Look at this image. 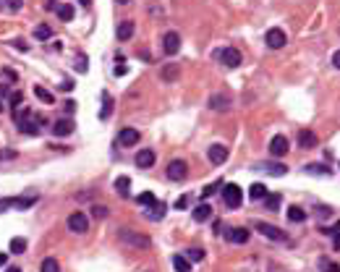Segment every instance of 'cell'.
<instances>
[{
  "label": "cell",
  "mask_w": 340,
  "mask_h": 272,
  "mask_svg": "<svg viewBox=\"0 0 340 272\" xmlns=\"http://www.w3.org/2000/svg\"><path fill=\"white\" fill-rule=\"evenodd\" d=\"M45 8H48V11H58V0H45Z\"/></svg>",
  "instance_id": "f6af8a7d"
},
{
  "label": "cell",
  "mask_w": 340,
  "mask_h": 272,
  "mask_svg": "<svg viewBox=\"0 0 340 272\" xmlns=\"http://www.w3.org/2000/svg\"><path fill=\"white\" fill-rule=\"evenodd\" d=\"M220 189H223V180H212L209 186H204L202 191H199V196H202V199H209V196H215Z\"/></svg>",
  "instance_id": "d4e9b609"
},
{
  "label": "cell",
  "mask_w": 340,
  "mask_h": 272,
  "mask_svg": "<svg viewBox=\"0 0 340 272\" xmlns=\"http://www.w3.org/2000/svg\"><path fill=\"white\" fill-rule=\"evenodd\" d=\"M6 272H21V269H19V267H8Z\"/></svg>",
  "instance_id": "9f6ffc18"
},
{
  "label": "cell",
  "mask_w": 340,
  "mask_h": 272,
  "mask_svg": "<svg viewBox=\"0 0 340 272\" xmlns=\"http://www.w3.org/2000/svg\"><path fill=\"white\" fill-rule=\"evenodd\" d=\"M154 160H157V157H154V152H152V149H139V152H136V157H134L136 168H142V170L152 168V165H154Z\"/></svg>",
  "instance_id": "4fadbf2b"
},
{
  "label": "cell",
  "mask_w": 340,
  "mask_h": 272,
  "mask_svg": "<svg viewBox=\"0 0 340 272\" xmlns=\"http://www.w3.org/2000/svg\"><path fill=\"white\" fill-rule=\"evenodd\" d=\"M79 3H81V6H89V3H92V0H79Z\"/></svg>",
  "instance_id": "6f0895ef"
},
{
  "label": "cell",
  "mask_w": 340,
  "mask_h": 272,
  "mask_svg": "<svg viewBox=\"0 0 340 272\" xmlns=\"http://www.w3.org/2000/svg\"><path fill=\"white\" fill-rule=\"evenodd\" d=\"M220 60H223V66L225 68H238L241 66V53L236 50V48H225V50H218L215 53Z\"/></svg>",
  "instance_id": "ba28073f"
},
{
  "label": "cell",
  "mask_w": 340,
  "mask_h": 272,
  "mask_svg": "<svg viewBox=\"0 0 340 272\" xmlns=\"http://www.w3.org/2000/svg\"><path fill=\"white\" fill-rule=\"evenodd\" d=\"M63 108H66V113H68V115H71V113H73V110H76V102H73V100H68V102H66V105H63Z\"/></svg>",
  "instance_id": "7dc6e473"
},
{
  "label": "cell",
  "mask_w": 340,
  "mask_h": 272,
  "mask_svg": "<svg viewBox=\"0 0 340 272\" xmlns=\"http://www.w3.org/2000/svg\"><path fill=\"white\" fill-rule=\"evenodd\" d=\"M118 142H120L123 147H136L139 142H142V133H139L136 128H120Z\"/></svg>",
  "instance_id": "8fae6325"
},
{
  "label": "cell",
  "mask_w": 340,
  "mask_h": 272,
  "mask_svg": "<svg viewBox=\"0 0 340 272\" xmlns=\"http://www.w3.org/2000/svg\"><path fill=\"white\" fill-rule=\"evenodd\" d=\"M209 108L218 110V113H225L230 108V95H212L209 97Z\"/></svg>",
  "instance_id": "e0dca14e"
},
{
  "label": "cell",
  "mask_w": 340,
  "mask_h": 272,
  "mask_svg": "<svg viewBox=\"0 0 340 272\" xmlns=\"http://www.w3.org/2000/svg\"><path fill=\"white\" fill-rule=\"evenodd\" d=\"M21 102H24V92H21V89H13V92L8 95V105H11V108H19Z\"/></svg>",
  "instance_id": "836d02e7"
},
{
  "label": "cell",
  "mask_w": 340,
  "mask_h": 272,
  "mask_svg": "<svg viewBox=\"0 0 340 272\" xmlns=\"http://www.w3.org/2000/svg\"><path fill=\"white\" fill-rule=\"evenodd\" d=\"M60 89H63V92H71V89H73V81H71V79L63 81V84H60Z\"/></svg>",
  "instance_id": "c3c4849f"
},
{
  "label": "cell",
  "mask_w": 340,
  "mask_h": 272,
  "mask_svg": "<svg viewBox=\"0 0 340 272\" xmlns=\"http://www.w3.org/2000/svg\"><path fill=\"white\" fill-rule=\"evenodd\" d=\"M37 204V196H6L0 199V212H8V209H29Z\"/></svg>",
  "instance_id": "6da1fadb"
},
{
  "label": "cell",
  "mask_w": 340,
  "mask_h": 272,
  "mask_svg": "<svg viewBox=\"0 0 340 272\" xmlns=\"http://www.w3.org/2000/svg\"><path fill=\"white\" fill-rule=\"evenodd\" d=\"M0 110H3V102H0Z\"/></svg>",
  "instance_id": "680465c9"
},
{
  "label": "cell",
  "mask_w": 340,
  "mask_h": 272,
  "mask_svg": "<svg viewBox=\"0 0 340 272\" xmlns=\"http://www.w3.org/2000/svg\"><path fill=\"white\" fill-rule=\"evenodd\" d=\"M3 73H6V76H8V79H11V81H16V73H13V71H11V68H6V71H3Z\"/></svg>",
  "instance_id": "816d5d0a"
},
{
  "label": "cell",
  "mask_w": 340,
  "mask_h": 272,
  "mask_svg": "<svg viewBox=\"0 0 340 272\" xmlns=\"http://www.w3.org/2000/svg\"><path fill=\"white\" fill-rule=\"evenodd\" d=\"M126 63H118V68H115V76H126Z\"/></svg>",
  "instance_id": "ee69618b"
},
{
  "label": "cell",
  "mask_w": 340,
  "mask_h": 272,
  "mask_svg": "<svg viewBox=\"0 0 340 272\" xmlns=\"http://www.w3.org/2000/svg\"><path fill=\"white\" fill-rule=\"evenodd\" d=\"M265 204H267V209H270V212H275V209L280 207V196H277V194H272V196H265Z\"/></svg>",
  "instance_id": "f35d334b"
},
{
  "label": "cell",
  "mask_w": 340,
  "mask_h": 272,
  "mask_svg": "<svg viewBox=\"0 0 340 272\" xmlns=\"http://www.w3.org/2000/svg\"><path fill=\"white\" fill-rule=\"evenodd\" d=\"M26 251V238H11V254H24Z\"/></svg>",
  "instance_id": "d6a6232c"
},
{
  "label": "cell",
  "mask_w": 340,
  "mask_h": 272,
  "mask_svg": "<svg viewBox=\"0 0 340 272\" xmlns=\"http://www.w3.org/2000/svg\"><path fill=\"white\" fill-rule=\"evenodd\" d=\"M332 66L340 71V50H335V53H332Z\"/></svg>",
  "instance_id": "bcb514c9"
},
{
  "label": "cell",
  "mask_w": 340,
  "mask_h": 272,
  "mask_svg": "<svg viewBox=\"0 0 340 272\" xmlns=\"http://www.w3.org/2000/svg\"><path fill=\"white\" fill-rule=\"evenodd\" d=\"M162 79H165V81L178 79V66H167V68H162Z\"/></svg>",
  "instance_id": "74e56055"
},
{
  "label": "cell",
  "mask_w": 340,
  "mask_h": 272,
  "mask_svg": "<svg viewBox=\"0 0 340 272\" xmlns=\"http://www.w3.org/2000/svg\"><path fill=\"white\" fill-rule=\"evenodd\" d=\"M181 50V34L178 32H167L162 37V53L165 55H176Z\"/></svg>",
  "instance_id": "9c48e42d"
},
{
  "label": "cell",
  "mask_w": 340,
  "mask_h": 272,
  "mask_svg": "<svg viewBox=\"0 0 340 272\" xmlns=\"http://www.w3.org/2000/svg\"><path fill=\"white\" fill-rule=\"evenodd\" d=\"M189 207V196H181V199L176 202V209H186Z\"/></svg>",
  "instance_id": "7bdbcfd3"
},
{
  "label": "cell",
  "mask_w": 340,
  "mask_h": 272,
  "mask_svg": "<svg viewBox=\"0 0 340 272\" xmlns=\"http://www.w3.org/2000/svg\"><path fill=\"white\" fill-rule=\"evenodd\" d=\"M223 202H225V207H230V209H238L241 202H243V191H241V186H236V184L223 186Z\"/></svg>",
  "instance_id": "3957f363"
},
{
  "label": "cell",
  "mask_w": 340,
  "mask_h": 272,
  "mask_svg": "<svg viewBox=\"0 0 340 272\" xmlns=\"http://www.w3.org/2000/svg\"><path fill=\"white\" fill-rule=\"evenodd\" d=\"M167 178L170 180H186V175H189V165H186V160H173V162H167Z\"/></svg>",
  "instance_id": "5b68a950"
},
{
  "label": "cell",
  "mask_w": 340,
  "mask_h": 272,
  "mask_svg": "<svg viewBox=\"0 0 340 272\" xmlns=\"http://www.w3.org/2000/svg\"><path fill=\"white\" fill-rule=\"evenodd\" d=\"M254 231H259L265 238L270 241H285V233L280 228H275V225H267V222H262V220H254Z\"/></svg>",
  "instance_id": "52a82bcc"
},
{
  "label": "cell",
  "mask_w": 340,
  "mask_h": 272,
  "mask_svg": "<svg viewBox=\"0 0 340 272\" xmlns=\"http://www.w3.org/2000/svg\"><path fill=\"white\" fill-rule=\"evenodd\" d=\"M134 32H136L134 21H120V24H118V29H115V37H118L120 42H129V39L134 37Z\"/></svg>",
  "instance_id": "2e32d148"
},
{
  "label": "cell",
  "mask_w": 340,
  "mask_h": 272,
  "mask_svg": "<svg viewBox=\"0 0 340 272\" xmlns=\"http://www.w3.org/2000/svg\"><path fill=\"white\" fill-rule=\"evenodd\" d=\"M87 68H89V60H87V55H76V71L79 73H87Z\"/></svg>",
  "instance_id": "ab89813d"
},
{
  "label": "cell",
  "mask_w": 340,
  "mask_h": 272,
  "mask_svg": "<svg viewBox=\"0 0 340 272\" xmlns=\"http://www.w3.org/2000/svg\"><path fill=\"white\" fill-rule=\"evenodd\" d=\"M288 149H290V144H288V139H285L283 133L272 136V142H270V155H272V157H283Z\"/></svg>",
  "instance_id": "30bf717a"
},
{
  "label": "cell",
  "mask_w": 340,
  "mask_h": 272,
  "mask_svg": "<svg viewBox=\"0 0 340 272\" xmlns=\"http://www.w3.org/2000/svg\"><path fill=\"white\" fill-rule=\"evenodd\" d=\"M314 212H317V217H322V220H324V217H332V209H330L327 204H319Z\"/></svg>",
  "instance_id": "b9f144b4"
},
{
  "label": "cell",
  "mask_w": 340,
  "mask_h": 272,
  "mask_svg": "<svg viewBox=\"0 0 340 272\" xmlns=\"http://www.w3.org/2000/svg\"><path fill=\"white\" fill-rule=\"evenodd\" d=\"M136 202L142 204V207H152L157 199H154V194H152V191H144V194H139V196H136Z\"/></svg>",
  "instance_id": "d590c367"
},
{
  "label": "cell",
  "mask_w": 340,
  "mask_h": 272,
  "mask_svg": "<svg viewBox=\"0 0 340 272\" xmlns=\"http://www.w3.org/2000/svg\"><path fill=\"white\" fill-rule=\"evenodd\" d=\"M107 212H110V209L102 207V204H95V207H92V215H95L97 220H105V217H107Z\"/></svg>",
  "instance_id": "60d3db41"
},
{
  "label": "cell",
  "mask_w": 340,
  "mask_h": 272,
  "mask_svg": "<svg viewBox=\"0 0 340 272\" xmlns=\"http://www.w3.org/2000/svg\"><path fill=\"white\" fill-rule=\"evenodd\" d=\"M58 19L60 21H73V16H76V11H73V6L71 3H63V6H58Z\"/></svg>",
  "instance_id": "603a6c76"
},
{
  "label": "cell",
  "mask_w": 340,
  "mask_h": 272,
  "mask_svg": "<svg viewBox=\"0 0 340 272\" xmlns=\"http://www.w3.org/2000/svg\"><path fill=\"white\" fill-rule=\"evenodd\" d=\"M259 168L262 170H265V173H270V175H275V178H280V175H285V165L283 162H267V165H259Z\"/></svg>",
  "instance_id": "7402d4cb"
},
{
  "label": "cell",
  "mask_w": 340,
  "mask_h": 272,
  "mask_svg": "<svg viewBox=\"0 0 340 272\" xmlns=\"http://www.w3.org/2000/svg\"><path fill=\"white\" fill-rule=\"evenodd\" d=\"M129 189H131V178L129 175H118L115 178V191L120 196H129Z\"/></svg>",
  "instance_id": "cb8c5ba5"
},
{
  "label": "cell",
  "mask_w": 340,
  "mask_h": 272,
  "mask_svg": "<svg viewBox=\"0 0 340 272\" xmlns=\"http://www.w3.org/2000/svg\"><path fill=\"white\" fill-rule=\"evenodd\" d=\"M34 95H37V100H42L45 105H53V102H55L53 92H48V89H45V86H34Z\"/></svg>",
  "instance_id": "f546056e"
},
{
  "label": "cell",
  "mask_w": 340,
  "mask_h": 272,
  "mask_svg": "<svg viewBox=\"0 0 340 272\" xmlns=\"http://www.w3.org/2000/svg\"><path fill=\"white\" fill-rule=\"evenodd\" d=\"M110 113H113V97L110 95H102V110H100V118L105 120V118H110Z\"/></svg>",
  "instance_id": "4316f807"
},
{
  "label": "cell",
  "mask_w": 340,
  "mask_h": 272,
  "mask_svg": "<svg viewBox=\"0 0 340 272\" xmlns=\"http://www.w3.org/2000/svg\"><path fill=\"white\" fill-rule=\"evenodd\" d=\"M165 212H167V204L165 202H154L152 207H147V217H152V220H162Z\"/></svg>",
  "instance_id": "ffe728a7"
},
{
  "label": "cell",
  "mask_w": 340,
  "mask_h": 272,
  "mask_svg": "<svg viewBox=\"0 0 340 272\" xmlns=\"http://www.w3.org/2000/svg\"><path fill=\"white\" fill-rule=\"evenodd\" d=\"M173 267H176V272H191V262L186 259V256H181V254L173 256Z\"/></svg>",
  "instance_id": "484cf974"
},
{
  "label": "cell",
  "mask_w": 340,
  "mask_h": 272,
  "mask_svg": "<svg viewBox=\"0 0 340 272\" xmlns=\"http://www.w3.org/2000/svg\"><path fill=\"white\" fill-rule=\"evenodd\" d=\"M319 269H322V272H340L337 262L327 259V256H322V259H319Z\"/></svg>",
  "instance_id": "1f68e13d"
},
{
  "label": "cell",
  "mask_w": 340,
  "mask_h": 272,
  "mask_svg": "<svg viewBox=\"0 0 340 272\" xmlns=\"http://www.w3.org/2000/svg\"><path fill=\"white\" fill-rule=\"evenodd\" d=\"M115 3H118V6H129V3H131V0H115Z\"/></svg>",
  "instance_id": "11a10c76"
},
{
  "label": "cell",
  "mask_w": 340,
  "mask_h": 272,
  "mask_svg": "<svg viewBox=\"0 0 340 272\" xmlns=\"http://www.w3.org/2000/svg\"><path fill=\"white\" fill-rule=\"evenodd\" d=\"M317 144H319V139H317L314 131H309V128H301L299 131V147L301 149H314Z\"/></svg>",
  "instance_id": "5bb4252c"
},
{
  "label": "cell",
  "mask_w": 340,
  "mask_h": 272,
  "mask_svg": "<svg viewBox=\"0 0 340 272\" xmlns=\"http://www.w3.org/2000/svg\"><path fill=\"white\" fill-rule=\"evenodd\" d=\"M21 8V0H11V11H19Z\"/></svg>",
  "instance_id": "f907efd6"
},
{
  "label": "cell",
  "mask_w": 340,
  "mask_h": 272,
  "mask_svg": "<svg viewBox=\"0 0 340 272\" xmlns=\"http://www.w3.org/2000/svg\"><path fill=\"white\" fill-rule=\"evenodd\" d=\"M6 262H8V254L0 251V267H6Z\"/></svg>",
  "instance_id": "f5cc1de1"
},
{
  "label": "cell",
  "mask_w": 340,
  "mask_h": 272,
  "mask_svg": "<svg viewBox=\"0 0 340 272\" xmlns=\"http://www.w3.org/2000/svg\"><path fill=\"white\" fill-rule=\"evenodd\" d=\"M265 42H267V48L270 50H283L285 44H288V34L283 32V29H270V32L265 34Z\"/></svg>",
  "instance_id": "277c9868"
},
{
  "label": "cell",
  "mask_w": 340,
  "mask_h": 272,
  "mask_svg": "<svg viewBox=\"0 0 340 272\" xmlns=\"http://www.w3.org/2000/svg\"><path fill=\"white\" fill-rule=\"evenodd\" d=\"M304 170H306L309 175H332V170H330L324 162H309Z\"/></svg>",
  "instance_id": "44dd1931"
},
{
  "label": "cell",
  "mask_w": 340,
  "mask_h": 272,
  "mask_svg": "<svg viewBox=\"0 0 340 272\" xmlns=\"http://www.w3.org/2000/svg\"><path fill=\"white\" fill-rule=\"evenodd\" d=\"M73 120L71 118H60V120H55V123H53V133L55 136H71L73 133Z\"/></svg>",
  "instance_id": "9a60e30c"
},
{
  "label": "cell",
  "mask_w": 340,
  "mask_h": 272,
  "mask_svg": "<svg viewBox=\"0 0 340 272\" xmlns=\"http://www.w3.org/2000/svg\"><path fill=\"white\" fill-rule=\"evenodd\" d=\"M16 50H24V53H26V50H29V44H26V42H21V39H19V42H16Z\"/></svg>",
  "instance_id": "681fc988"
},
{
  "label": "cell",
  "mask_w": 340,
  "mask_h": 272,
  "mask_svg": "<svg viewBox=\"0 0 340 272\" xmlns=\"http://www.w3.org/2000/svg\"><path fill=\"white\" fill-rule=\"evenodd\" d=\"M68 231L71 233H87L89 231V217H87V212H73V215H68Z\"/></svg>",
  "instance_id": "8992f818"
},
{
  "label": "cell",
  "mask_w": 340,
  "mask_h": 272,
  "mask_svg": "<svg viewBox=\"0 0 340 272\" xmlns=\"http://www.w3.org/2000/svg\"><path fill=\"white\" fill-rule=\"evenodd\" d=\"M120 233V241L129 246H136V249H149V236L147 233H139V231H118Z\"/></svg>",
  "instance_id": "7a4b0ae2"
},
{
  "label": "cell",
  "mask_w": 340,
  "mask_h": 272,
  "mask_svg": "<svg viewBox=\"0 0 340 272\" xmlns=\"http://www.w3.org/2000/svg\"><path fill=\"white\" fill-rule=\"evenodd\" d=\"M34 37L45 42V39H50V37H53V29H50V26H45V24H39V26L34 29Z\"/></svg>",
  "instance_id": "e575fe53"
},
{
  "label": "cell",
  "mask_w": 340,
  "mask_h": 272,
  "mask_svg": "<svg viewBox=\"0 0 340 272\" xmlns=\"http://www.w3.org/2000/svg\"><path fill=\"white\" fill-rule=\"evenodd\" d=\"M288 220H290V222H304V220H306V212H304L301 207L293 204V207H288Z\"/></svg>",
  "instance_id": "83f0119b"
},
{
  "label": "cell",
  "mask_w": 340,
  "mask_h": 272,
  "mask_svg": "<svg viewBox=\"0 0 340 272\" xmlns=\"http://www.w3.org/2000/svg\"><path fill=\"white\" fill-rule=\"evenodd\" d=\"M186 259H189V262H202V259H204V249H199V246L189 249V251H186Z\"/></svg>",
  "instance_id": "8d00e7d4"
},
{
  "label": "cell",
  "mask_w": 340,
  "mask_h": 272,
  "mask_svg": "<svg viewBox=\"0 0 340 272\" xmlns=\"http://www.w3.org/2000/svg\"><path fill=\"white\" fill-rule=\"evenodd\" d=\"M191 217H194L196 222H207V220H212V207H209V204H199V207H194Z\"/></svg>",
  "instance_id": "d6986e66"
},
{
  "label": "cell",
  "mask_w": 340,
  "mask_h": 272,
  "mask_svg": "<svg viewBox=\"0 0 340 272\" xmlns=\"http://www.w3.org/2000/svg\"><path fill=\"white\" fill-rule=\"evenodd\" d=\"M8 95H11V92H8V86L3 84V86H0V97H8Z\"/></svg>",
  "instance_id": "db71d44e"
},
{
  "label": "cell",
  "mask_w": 340,
  "mask_h": 272,
  "mask_svg": "<svg viewBox=\"0 0 340 272\" xmlns=\"http://www.w3.org/2000/svg\"><path fill=\"white\" fill-rule=\"evenodd\" d=\"M39 272H60V264H58V259H53V256H48V259H42V264H39Z\"/></svg>",
  "instance_id": "f1b7e54d"
},
{
  "label": "cell",
  "mask_w": 340,
  "mask_h": 272,
  "mask_svg": "<svg viewBox=\"0 0 340 272\" xmlns=\"http://www.w3.org/2000/svg\"><path fill=\"white\" fill-rule=\"evenodd\" d=\"M207 155H209V162H212V165H223V162L228 160V147H225V144H212V147L207 149Z\"/></svg>",
  "instance_id": "7c38bea8"
},
{
  "label": "cell",
  "mask_w": 340,
  "mask_h": 272,
  "mask_svg": "<svg viewBox=\"0 0 340 272\" xmlns=\"http://www.w3.org/2000/svg\"><path fill=\"white\" fill-rule=\"evenodd\" d=\"M249 236H251L249 228H230V231H228V241H230V244H238V246L246 244V241H249Z\"/></svg>",
  "instance_id": "ac0fdd59"
},
{
  "label": "cell",
  "mask_w": 340,
  "mask_h": 272,
  "mask_svg": "<svg viewBox=\"0 0 340 272\" xmlns=\"http://www.w3.org/2000/svg\"><path fill=\"white\" fill-rule=\"evenodd\" d=\"M265 196H267V189L265 186H262V184H251V189H249V199H265Z\"/></svg>",
  "instance_id": "4dcf8cb0"
}]
</instances>
